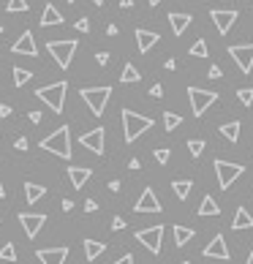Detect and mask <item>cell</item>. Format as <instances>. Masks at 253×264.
<instances>
[{"instance_id": "obj_46", "label": "cell", "mask_w": 253, "mask_h": 264, "mask_svg": "<svg viewBox=\"0 0 253 264\" xmlns=\"http://www.w3.org/2000/svg\"><path fill=\"white\" fill-rule=\"evenodd\" d=\"M84 210H87V212H95V210H98V204H95L93 199H87V202H84Z\"/></svg>"}, {"instance_id": "obj_35", "label": "cell", "mask_w": 253, "mask_h": 264, "mask_svg": "<svg viewBox=\"0 0 253 264\" xmlns=\"http://www.w3.org/2000/svg\"><path fill=\"white\" fill-rule=\"evenodd\" d=\"M0 259H3V262H16V248H14V243H5L3 248H0Z\"/></svg>"}, {"instance_id": "obj_55", "label": "cell", "mask_w": 253, "mask_h": 264, "mask_svg": "<svg viewBox=\"0 0 253 264\" xmlns=\"http://www.w3.org/2000/svg\"><path fill=\"white\" fill-rule=\"evenodd\" d=\"M245 264H253V248H251V256H248V262H245Z\"/></svg>"}, {"instance_id": "obj_48", "label": "cell", "mask_w": 253, "mask_h": 264, "mask_svg": "<svg viewBox=\"0 0 253 264\" xmlns=\"http://www.w3.org/2000/svg\"><path fill=\"white\" fill-rule=\"evenodd\" d=\"M27 117H30V123H41V112H30Z\"/></svg>"}, {"instance_id": "obj_37", "label": "cell", "mask_w": 253, "mask_h": 264, "mask_svg": "<svg viewBox=\"0 0 253 264\" xmlns=\"http://www.w3.org/2000/svg\"><path fill=\"white\" fill-rule=\"evenodd\" d=\"M74 27H77L79 33H90V19H87V16H82V19H77V25H74Z\"/></svg>"}, {"instance_id": "obj_2", "label": "cell", "mask_w": 253, "mask_h": 264, "mask_svg": "<svg viewBox=\"0 0 253 264\" xmlns=\"http://www.w3.org/2000/svg\"><path fill=\"white\" fill-rule=\"evenodd\" d=\"M153 128V117H145V114H136L131 109H123V134H125V142H136L145 131Z\"/></svg>"}, {"instance_id": "obj_51", "label": "cell", "mask_w": 253, "mask_h": 264, "mask_svg": "<svg viewBox=\"0 0 253 264\" xmlns=\"http://www.w3.org/2000/svg\"><path fill=\"white\" fill-rule=\"evenodd\" d=\"M109 191H120V180H112V182H109Z\"/></svg>"}, {"instance_id": "obj_10", "label": "cell", "mask_w": 253, "mask_h": 264, "mask_svg": "<svg viewBox=\"0 0 253 264\" xmlns=\"http://www.w3.org/2000/svg\"><path fill=\"white\" fill-rule=\"evenodd\" d=\"M79 145L87 147L90 153H95V156H103V147H106V131H103V128L87 131V134L79 136Z\"/></svg>"}, {"instance_id": "obj_34", "label": "cell", "mask_w": 253, "mask_h": 264, "mask_svg": "<svg viewBox=\"0 0 253 264\" xmlns=\"http://www.w3.org/2000/svg\"><path fill=\"white\" fill-rule=\"evenodd\" d=\"M237 98L243 106H253V88H240L237 90Z\"/></svg>"}, {"instance_id": "obj_31", "label": "cell", "mask_w": 253, "mask_h": 264, "mask_svg": "<svg viewBox=\"0 0 253 264\" xmlns=\"http://www.w3.org/2000/svg\"><path fill=\"white\" fill-rule=\"evenodd\" d=\"M27 8H30L27 0H8V3H5V11H8V14H22V11H27Z\"/></svg>"}, {"instance_id": "obj_18", "label": "cell", "mask_w": 253, "mask_h": 264, "mask_svg": "<svg viewBox=\"0 0 253 264\" xmlns=\"http://www.w3.org/2000/svg\"><path fill=\"white\" fill-rule=\"evenodd\" d=\"M90 177H93V172H90L87 166H68V180H71V185L77 188V191L90 180Z\"/></svg>"}, {"instance_id": "obj_36", "label": "cell", "mask_w": 253, "mask_h": 264, "mask_svg": "<svg viewBox=\"0 0 253 264\" xmlns=\"http://www.w3.org/2000/svg\"><path fill=\"white\" fill-rule=\"evenodd\" d=\"M169 158H171L169 147H158V150H155V161H158V164H169Z\"/></svg>"}, {"instance_id": "obj_50", "label": "cell", "mask_w": 253, "mask_h": 264, "mask_svg": "<svg viewBox=\"0 0 253 264\" xmlns=\"http://www.w3.org/2000/svg\"><path fill=\"white\" fill-rule=\"evenodd\" d=\"M117 33H120L117 25H109V27H106V36H117Z\"/></svg>"}, {"instance_id": "obj_9", "label": "cell", "mask_w": 253, "mask_h": 264, "mask_svg": "<svg viewBox=\"0 0 253 264\" xmlns=\"http://www.w3.org/2000/svg\"><path fill=\"white\" fill-rule=\"evenodd\" d=\"M229 57L240 66L243 74L253 71V44H240V47H229Z\"/></svg>"}, {"instance_id": "obj_53", "label": "cell", "mask_w": 253, "mask_h": 264, "mask_svg": "<svg viewBox=\"0 0 253 264\" xmlns=\"http://www.w3.org/2000/svg\"><path fill=\"white\" fill-rule=\"evenodd\" d=\"M5 196V188H3V182H0V199H3Z\"/></svg>"}, {"instance_id": "obj_12", "label": "cell", "mask_w": 253, "mask_h": 264, "mask_svg": "<svg viewBox=\"0 0 253 264\" xmlns=\"http://www.w3.org/2000/svg\"><path fill=\"white\" fill-rule=\"evenodd\" d=\"M19 223H22V229H25L27 240H36L38 232H41V226L47 223V215H41V212H19Z\"/></svg>"}, {"instance_id": "obj_26", "label": "cell", "mask_w": 253, "mask_h": 264, "mask_svg": "<svg viewBox=\"0 0 253 264\" xmlns=\"http://www.w3.org/2000/svg\"><path fill=\"white\" fill-rule=\"evenodd\" d=\"M139 79H142L139 68H136L134 63H125V66H123V74H120V82H123V85H131V82H139Z\"/></svg>"}, {"instance_id": "obj_20", "label": "cell", "mask_w": 253, "mask_h": 264, "mask_svg": "<svg viewBox=\"0 0 253 264\" xmlns=\"http://www.w3.org/2000/svg\"><path fill=\"white\" fill-rule=\"evenodd\" d=\"M41 25L44 27H55V25H63V14L55 8V3H47L41 11Z\"/></svg>"}, {"instance_id": "obj_1", "label": "cell", "mask_w": 253, "mask_h": 264, "mask_svg": "<svg viewBox=\"0 0 253 264\" xmlns=\"http://www.w3.org/2000/svg\"><path fill=\"white\" fill-rule=\"evenodd\" d=\"M41 150H47L57 158L71 161V131H68V125H60V128H55L49 136H44Z\"/></svg>"}, {"instance_id": "obj_43", "label": "cell", "mask_w": 253, "mask_h": 264, "mask_svg": "<svg viewBox=\"0 0 253 264\" xmlns=\"http://www.w3.org/2000/svg\"><path fill=\"white\" fill-rule=\"evenodd\" d=\"M114 264H134V256H131V254H125V256H120V259L114 262Z\"/></svg>"}, {"instance_id": "obj_29", "label": "cell", "mask_w": 253, "mask_h": 264, "mask_svg": "<svg viewBox=\"0 0 253 264\" xmlns=\"http://www.w3.org/2000/svg\"><path fill=\"white\" fill-rule=\"evenodd\" d=\"M180 125H182V117H180L177 112H164V128L169 131V134H171L174 128H180Z\"/></svg>"}, {"instance_id": "obj_28", "label": "cell", "mask_w": 253, "mask_h": 264, "mask_svg": "<svg viewBox=\"0 0 253 264\" xmlns=\"http://www.w3.org/2000/svg\"><path fill=\"white\" fill-rule=\"evenodd\" d=\"M240 128H243V125H240V120H232V123H223L221 125V134L226 136L229 142H237L240 139Z\"/></svg>"}, {"instance_id": "obj_7", "label": "cell", "mask_w": 253, "mask_h": 264, "mask_svg": "<svg viewBox=\"0 0 253 264\" xmlns=\"http://www.w3.org/2000/svg\"><path fill=\"white\" fill-rule=\"evenodd\" d=\"M245 172V166L243 164H229V161H221L218 158L215 161V175H218V185L226 191V188H232V182L237 180L240 175Z\"/></svg>"}, {"instance_id": "obj_39", "label": "cell", "mask_w": 253, "mask_h": 264, "mask_svg": "<svg viewBox=\"0 0 253 264\" xmlns=\"http://www.w3.org/2000/svg\"><path fill=\"white\" fill-rule=\"evenodd\" d=\"M112 229H114V232H120V229H125V221H123V218H112Z\"/></svg>"}, {"instance_id": "obj_59", "label": "cell", "mask_w": 253, "mask_h": 264, "mask_svg": "<svg viewBox=\"0 0 253 264\" xmlns=\"http://www.w3.org/2000/svg\"><path fill=\"white\" fill-rule=\"evenodd\" d=\"M180 264H188V262H180Z\"/></svg>"}, {"instance_id": "obj_19", "label": "cell", "mask_w": 253, "mask_h": 264, "mask_svg": "<svg viewBox=\"0 0 253 264\" xmlns=\"http://www.w3.org/2000/svg\"><path fill=\"white\" fill-rule=\"evenodd\" d=\"M191 22H193L191 14H180V11H171L169 14V25H171V33H174V36H182Z\"/></svg>"}, {"instance_id": "obj_27", "label": "cell", "mask_w": 253, "mask_h": 264, "mask_svg": "<svg viewBox=\"0 0 253 264\" xmlns=\"http://www.w3.org/2000/svg\"><path fill=\"white\" fill-rule=\"evenodd\" d=\"M199 215H221V207H218V202L215 199L210 196V193H207V196L202 199V204H199Z\"/></svg>"}, {"instance_id": "obj_8", "label": "cell", "mask_w": 253, "mask_h": 264, "mask_svg": "<svg viewBox=\"0 0 253 264\" xmlns=\"http://www.w3.org/2000/svg\"><path fill=\"white\" fill-rule=\"evenodd\" d=\"M136 240L145 245L150 254H161V240H164V226H150V229H139L136 232Z\"/></svg>"}, {"instance_id": "obj_47", "label": "cell", "mask_w": 253, "mask_h": 264, "mask_svg": "<svg viewBox=\"0 0 253 264\" xmlns=\"http://www.w3.org/2000/svg\"><path fill=\"white\" fill-rule=\"evenodd\" d=\"M164 66H166V71H174L177 60H174V57H169V60H166V63H164Z\"/></svg>"}, {"instance_id": "obj_52", "label": "cell", "mask_w": 253, "mask_h": 264, "mask_svg": "<svg viewBox=\"0 0 253 264\" xmlns=\"http://www.w3.org/2000/svg\"><path fill=\"white\" fill-rule=\"evenodd\" d=\"M134 5V0H120V8H131Z\"/></svg>"}, {"instance_id": "obj_54", "label": "cell", "mask_w": 253, "mask_h": 264, "mask_svg": "<svg viewBox=\"0 0 253 264\" xmlns=\"http://www.w3.org/2000/svg\"><path fill=\"white\" fill-rule=\"evenodd\" d=\"M147 3H150V5H153V8H155V5H158V3H161V0H147Z\"/></svg>"}, {"instance_id": "obj_30", "label": "cell", "mask_w": 253, "mask_h": 264, "mask_svg": "<svg viewBox=\"0 0 253 264\" xmlns=\"http://www.w3.org/2000/svg\"><path fill=\"white\" fill-rule=\"evenodd\" d=\"M188 55H191V57H207V55H210V47H207L204 38H199V41L188 49Z\"/></svg>"}, {"instance_id": "obj_14", "label": "cell", "mask_w": 253, "mask_h": 264, "mask_svg": "<svg viewBox=\"0 0 253 264\" xmlns=\"http://www.w3.org/2000/svg\"><path fill=\"white\" fill-rule=\"evenodd\" d=\"M11 52H14V55H27V57H38V49H36V38H33V33H30V30L22 33V36L14 41Z\"/></svg>"}, {"instance_id": "obj_11", "label": "cell", "mask_w": 253, "mask_h": 264, "mask_svg": "<svg viewBox=\"0 0 253 264\" xmlns=\"http://www.w3.org/2000/svg\"><path fill=\"white\" fill-rule=\"evenodd\" d=\"M210 19L215 22L218 33H221V36H226V33L234 27V22L240 19V14H237L234 8H229V11H223V8H212V11H210Z\"/></svg>"}, {"instance_id": "obj_42", "label": "cell", "mask_w": 253, "mask_h": 264, "mask_svg": "<svg viewBox=\"0 0 253 264\" xmlns=\"http://www.w3.org/2000/svg\"><path fill=\"white\" fill-rule=\"evenodd\" d=\"M14 147H16V150H27V139H25V136H19V139L14 142Z\"/></svg>"}, {"instance_id": "obj_21", "label": "cell", "mask_w": 253, "mask_h": 264, "mask_svg": "<svg viewBox=\"0 0 253 264\" xmlns=\"http://www.w3.org/2000/svg\"><path fill=\"white\" fill-rule=\"evenodd\" d=\"M232 229H234V232H240V229H253V215L245 207H237L234 221H232Z\"/></svg>"}, {"instance_id": "obj_33", "label": "cell", "mask_w": 253, "mask_h": 264, "mask_svg": "<svg viewBox=\"0 0 253 264\" xmlns=\"http://www.w3.org/2000/svg\"><path fill=\"white\" fill-rule=\"evenodd\" d=\"M204 139H188V153H191V156L193 158H199V156H202V153H204Z\"/></svg>"}, {"instance_id": "obj_24", "label": "cell", "mask_w": 253, "mask_h": 264, "mask_svg": "<svg viewBox=\"0 0 253 264\" xmlns=\"http://www.w3.org/2000/svg\"><path fill=\"white\" fill-rule=\"evenodd\" d=\"M103 251H106V245L98 243V240H84V256H87V262H95Z\"/></svg>"}, {"instance_id": "obj_3", "label": "cell", "mask_w": 253, "mask_h": 264, "mask_svg": "<svg viewBox=\"0 0 253 264\" xmlns=\"http://www.w3.org/2000/svg\"><path fill=\"white\" fill-rule=\"evenodd\" d=\"M66 90H68L66 82H55V85H47V88H38L36 90V98L44 101L52 112L60 114L63 106H66Z\"/></svg>"}, {"instance_id": "obj_5", "label": "cell", "mask_w": 253, "mask_h": 264, "mask_svg": "<svg viewBox=\"0 0 253 264\" xmlns=\"http://www.w3.org/2000/svg\"><path fill=\"white\" fill-rule=\"evenodd\" d=\"M77 47H79V44L74 41V38H68V41H49V44H47L49 55L55 57V63H57L60 68H68V66H71L74 55H77Z\"/></svg>"}, {"instance_id": "obj_49", "label": "cell", "mask_w": 253, "mask_h": 264, "mask_svg": "<svg viewBox=\"0 0 253 264\" xmlns=\"http://www.w3.org/2000/svg\"><path fill=\"white\" fill-rule=\"evenodd\" d=\"M63 210H66V212L74 210V202H71V199H63Z\"/></svg>"}, {"instance_id": "obj_6", "label": "cell", "mask_w": 253, "mask_h": 264, "mask_svg": "<svg viewBox=\"0 0 253 264\" xmlns=\"http://www.w3.org/2000/svg\"><path fill=\"white\" fill-rule=\"evenodd\" d=\"M188 101H191V112L196 117H202L207 109L218 101V93L215 90H202V88H188Z\"/></svg>"}, {"instance_id": "obj_41", "label": "cell", "mask_w": 253, "mask_h": 264, "mask_svg": "<svg viewBox=\"0 0 253 264\" xmlns=\"http://www.w3.org/2000/svg\"><path fill=\"white\" fill-rule=\"evenodd\" d=\"M150 95H153V98H161V95H164V88H161V85H153V88H150Z\"/></svg>"}, {"instance_id": "obj_45", "label": "cell", "mask_w": 253, "mask_h": 264, "mask_svg": "<svg viewBox=\"0 0 253 264\" xmlns=\"http://www.w3.org/2000/svg\"><path fill=\"white\" fill-rule=\"evenodd\" d=\"M128 169H131V172H136V169H142V164H139V158H131V161H128Z\"/></svg>"}, {"instance_id": "obj_57", "label": "cell", "mask_w": 253, "mask_h": 264, "mask_svg": "<svg viewBox=\"0 0 253 264\" xmlns=\"http://www.w3.org/2000/svg\"><path fill=\"white\" fill-rule=\"evenodd\" d=\"M0 36H3V25H0Z\"/></svg>"}, {"instance_id": "obj_25", "label": "cell", "mask_w": 253, "mask_h": 264, "mask_svg": "<svg viewBox=\"0 0 253 264\" xmlns=\"http://www.w3.org/2000/svg\"><path fill=\"white\" fill-rule=\"evenodd\" d=\"M193 229H188V226H174V245L177 248H182V245H188L193 240Z\"/></svg>"}, {"instance_id": "obj_4", "label": "cell", "mask_w": 253, "mask_h": 264, "mask_svg": "<svg viewBox=\"0 0 253 264\" xmlns=\"http://www.w3.org/2000/svg\"><path fill=\"white\" fill-rule=\"evenodd\" d=\"M79 95H82V101L90 106V112H93L95 117H101L103 109L109 104V98H112V88H84V90H79Z\"/></svg>"}, {"instance_id": "obj_40", "label": "cell", "mask_w": 253, "mask_h": 264, "mask_svg": "<svg viewBox=\"0 0 253 264\" xmlns=\"http://www.w3.org/2000/svg\"><path fill=\"white\" fill-rule=\"evenodd\" d=\"M95 63H98V66H106V63H109V52H98V55H95Z\"/></svg>"}, {"instance_id": "obj_44", "label": "cell", "mask_w": 253, "mask_h": 264, "mask_svg": "<svg viewBox=\"0 0 253 264\" xmlns=\"http://www.w3.org/2000/svg\"><path fill=\"white\" fill-rule=\"evenodd\" d=\"M11 112H14V109H11L8 104H0V117H8Z\"/></svg>"}, {"instance_id": "obj_58", "label": "cell", "mask_w": 253, "mask_h": 264, "mask_svg": "<svg viewBox=\"0 0 253 264\" xmlns=\"http://www.w3.org/2000/svg\"><path fill=\"white\" fill-rule=\"evenodd\" d=\"M68 3H77V0H68Z\"/></svg>"}, {"instance_id": "obj_56", "label": "cell", "mask_w": 253, "mask_h": 264, "mask_svg": "<svg viewBox=\"0 0 253 264\" xmlns=\"http://www.w3.org/2000/svg\"><path fill=\"white\" fill-rule=\"evenodd\" d=\"M93 3H95V5H103V0H93Z\"/></svg>"}, {"instance_id": "obj_13", "label": "cell", "mask_w": 253, "mask_h": 264, "mask_svg": "<svg viewBox=\"0 0 253 264\" xmlns=\"http://www.w3.org/2000/svg\"><path fill=\"white\" fill-rule=\"evenodd\" d=\"M202 254L207 256V259H221V262L232 259V254H229V248H226V237H223V234H215V237L204 245Z\"/></svg>"}, {"instance_id": "obj_16", "label": "cell", "mask_w": 253, "mask_h": 264, "mask_svg": "<svg viewBox=\"0 0 253 264\" xmlns=\"http://www.w3.org/2000/svg\"><path fill=\"white\" fill-rule=\"evenodd\" d=\"M134 210L136 212H161V202H158L153 188H145V191H142V196H139V202L134 204Z\"/></svg>"}, {"instance_id": "obj_23", "label": "cell", "mask_w": 253, "mask_h": 264, "mask_svg": "<svg viewBox=\"0 0 253 264\" xmlns=\"http://www.w3.org/2000/svg\"><path fill=\"white\" fill-rule=\"evenodd\" d=\"M171 191H174V196L180 199V202H185V199L191 196V191H193V182L191 180H174L171 182Z\"/></svg>"}, {"instance_id": "obj_38", "label": "cell", "mask_w": 253, "mask_h": 264, "mask_svg": "<svg viewBox=\"0 0 253 264\" xmlns=\"http://www.w3.org/2000/svg\"><path fill=\"white\" fill-rule=\"evenodd\" d=\"M207 74H210V79H221V77H223L221 66H210V71H207Z\"/></svg>"}, {"instance_id": "obj_15", "label": "cell", "mask_w": 253, "mask_h": 264, "mask_svg": "<svg viewBox=\"0 0 253 264\" xmlns=\"http://www.w3.org/2000/svg\"><path fill=\"white\" fill-rule=\"evenodd\" d=\"M36 256H38V262H41V264H66L68 248H66V245H60V248H41Z\"/></svg>"}, {"instance_id": "obj_22", "label": "cell", "mask_w": 253, "mask_h": 264, "mask_svg": "<svg viewBox=\"0 0 253 264\" xmlns=\"http://www.w3.org/2000/svg\"><path fill=\"white\" fill-rule=\"evenodd\" d=\"M44 196H47V188H44V185H36V182H25V202L36 204L38 199H44Z\"/></svg>"}, {"instance_id": "obj_32", "label": "cell", "mask_w": 253, "mask_h": 264, "mask_svg": "<svg viewBox=\"0 0 253 264\" xmlns=\"http://www.w3.org/2000/svg\"><path fill=\"white\" fill-rule=\"evenodd\" d=\"M30 79H33V71H25V68H14V85H16V88L27 85Z\"/></svg>"}, {"instance_id": "obj_17", "label": "cell", "mask_w": 253, "mask_h": 264, "mask_svg": "<svg viewBox=\"0 0 253 264\" xmlns=\"http://www.w3.org/2000/svg\"><path fill=\"white\" fill-rule=\"evenodd\" d=\"M161 41V36L155 30H145V27H136V47H139V52H150L155 44Z\"/></svg>"}]
</instances>
